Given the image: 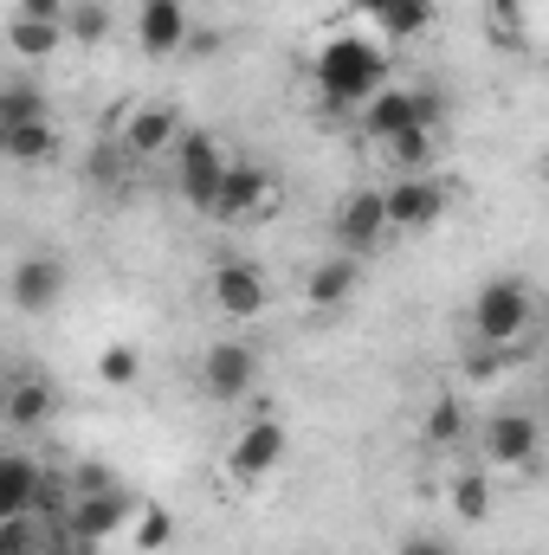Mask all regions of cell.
Masks as SVG:
<instances>
[{
	"instance_id": "cell-22",
	"label": "cell",
	"mask_w": 549,
	"mask_h": 555,
	"mask_svg": "<svg viewBox=\"0 0 549 555\" xmlns=\"http://www.w3.org/2000/svg\"><path fill=\"white\" fill-rule=\"evenodd\" d=\"M382 162H388L395 175H426V168H433V130L408 124L401 137H388V142H382Z\"/></svg>"
},
{
	"instance_id": "cell-24",
	"label": "cell",
	"mask_w": 549,
	"mask_h": 555,
	"mask_svg": "<svg viewBox=\"0 0 549 555\" xmlns=\"http://www.w3.org/2000/svg\"><path fill=\"white\" fill-rule=\"evenodd\" d=\"M420 439H426L433 452H452V446L465 439V408H459L452 395H446V401H433V408H426V420H420Z\"/></svg>"
},
{
	"instance_id": "cell-7",
	"label": "cell",
	"mask_w": 549,
	"mask_h": 555,
	"mask_svg": "<svg viewBox=\"0 0 549 555\" xmlns=\"http://www.w3.org/2000/svg\"><path fill=\"white\" fill-rule=\"evenodd\" d=\"M284 420H272V414H259L240 439H233V452H227V478L240 485V491H253V485H266L278 465H284Z\"/></svg>"
},
{
	"instance_id": "cell-26",
	"label": "cell",
	"mask_w": 549,
	"mask_h": 555,
	"mask_svg": "<svg viewBox=\"0 0 549 555\" xmlns=\"http://www.w3.org/2000/svg\"><path fill=\"white\" fill-rule=\"evenodd\" d=\"M65 33H72V46H104L111 39V13H104V0H72V20H65Z\"/></svg>"
},
{
	"instance_id": "cell-27",
	"label": "cell",
	"mask_w": 549,
	"mask_h": 555,
	"mask_svg": "<svg viewBox=\"0 0 549 555\" xmlns=\"http://www.w3.org/2000/svg\"><path fill=\"white\" fill-rule=\"evenodd\" d=\"M375 26H382V39H420L433 26V0H395Z\"/></svg>"
},
{
	"instance_id": "cell-32",
	"label": "cell",
	"mask_w": 549,
	"mask_h": 555,
	"mask_svg": "<svg viewBox=\"0 0 549 555\" xmlns=\"http://www.w3.org/2000/svg\"><path fill=\"white\" fill-rule=\"evenodd\" d=\"M413 124H420V130H439V124H446V98L420 85V91H413Z\"/></svg>"
},
{
	"instance_id": "cell-4",
	"label": "cell",
	"mask_w": 549,
	"mask_h": 555,
	"mask_svg": "<svg viewBox=\"0 0 549 555\" xmlns=\"http://www.w3.org/2000/svg\"><path fill=\"white\" fill-rule=\"evenodd\" d=\"M194 382H201V395H207L214 408H233V401H246V395L259 388V349H253L246 336H220V343H207Z\"/></svg>"
},
{
	"instance_id": "cell-5",
	"label": "cell",
	"mask_w": 549,
	"mask_h": 555,
	"mask_svg": "<svg viewBox=\"0 0 549 555\" xmlns=\"http://www.w3.org/2000/svg\"><path fill=\"white\" fill-rule=\"evenodd\" d=\"M388 233H395V227H388V188H349V194L336 201V214H330V240H336V253H349V259H369Z\"/></svg>"
},
{
	"instance_id": "cell-36",
	"label": "cell",
	"mask_w": 549,
	"mask_h": 555,
	"mask_svg": "<svg viewBox=\"0 0 549 555\" xmlns=\"http://www.w3.org/2000/svg\"><path fill=\"white\" fill-rule=\"evenodd\" d=\"M524 7H531V0H491V13H498V20H524Z\"/></svg>"
},
{
	"instance_id": "cell-33",
	"label": "cell",
	"mask_w": 549,
	"mask_h": 555,
	"mask_svg": "<svg viewBox=\"0 0 549 555\" xmlns=\"http://www.w3.org/2000/svg\"><path fill=\"white\" fill-rule=\"evenodd\" d=\"M13 13H20V20H59V26H65V20H72V0H20Z\"/></svg>"
},
{
	"instance_id": "cell-3",
	"label": "cell",
	"mask_w": 549,
	"mask_h": 555,
	"mask_svg": "<svg viewBox=\"0 0 549 555\" xmlns=\"http://www.w3.org/2000/svg\"><path fill=\"white\" fill-rule=\"evenodd\" d=\"M227 168H233V155L220 149L214 130H188L181 149H175V194H181V207L201 214V220H214L220 188H227Z\"/></svg>"
},
{
	"instance_id": "cell-28",
	"label": "cell",
	"mask_w": 549,
	"mask_h": 555,
	"mask_svg": "<svg viewBox=\"0 0 549 555\" xmlns=\"http://www.w3.org/2000/svg\"><path fill=\"white\" fill-rule=\"evenodd\" d=\"M0 555H46V517H0Z\"/></svg>"
},
{
	"instance_id": "cell-2",
	"label": "cell",
	"mask_w": 549,
	"mask_h": 555,
	"mask_svg": "<svg viewBox=\"0 0 549 555\" xmlns=\"http://www.w3.org/2000/svg\"><path fill=\"white\" fill-rule=\"evenodd\" d=\"M531 317H537V297L518 272H498L478 284L472 297V343L478 349H524L531 336Z\"/></svg>"
},
{
	"instance_id": "cell-10",
	"label": "cell",
	"mask_w": 549,
	"mask_h": 555,
	"mask_svg": "<svg viewBox=\"0 0 549 555\" xmlns=\"http://www.w3.org/2000/svg\"><path fill=\"white\" fill-rule=\"evenodd\" d=\"M272 207H278L272 168H259V162H233V168H227V188H220L214 220H266Z\"/></svg>"
},
{
	"instance_id": "cell-21",
	"label": "cell",
	"mask_w": 549,
	"mask_h": 555,
	"mask_svg": "<svg viewBox=\"0 0 549 555\" xmlns=\"http://www.w3.org/2000/svg\"><path fill=\"white\" fill-rule=\"evenodd\" d=\"M0 155L13 168H39L59 162V124H26V130H0Z\"/></svg>"
},
{
	"instance_id": "cell-11",
	"label": "cell",
	"mask_w": 549,
	"mask_h": 555,
	"mask_svg": "<svg viewBox=\"0 0 549 555\" xmlns=\"http://www.w3.org/2000/svg\"><path fill=\"white\" fill-rule=\"evenodd\" d=\"M7 297H13V310H20V317H52V304L65 297V266H59V259H46V253L20 259L13 278H7Z\"/></svg>"
},
{
	"instance_id": "cell-35",
	"label": "cell",
	"mask_w": 549,
	"mask_h": 555,
	"mask_svg": "<svg viewBox=\"0 0 549 555\" xmlns=\"http://www.w3.org/2000/svg\"><path fill=\"white\" fill-rule=\"evenodd\" d=\"M388 7H395V0H349V13H362V20H382Z\"/></svg>"
},
{
	"instance_id": "cell-13",
	"label": "cell",
	"mask_w": 549,
	"mask_h": 555,
	"mask_svg": "<svg viewBox=\"0 0 549 555\" xmlns=\"http://www.w3.org/2000/svg\"><path fill=\"white\" fill-rule=\"evenodd\" d=\"M188 33H194V20L181 0H142L137 7V46L149 59H175L188 46Z\"/></svg>"
},
{
	"instance_id": "cell-37",
	"label": "cell",
	"mask_w": 549,
	"mask_h": 555,
	"mask_svg": "<svg viewBox=\"0 0 549 555\" xmlns=\"http://www.w3.org/2000/svg\"><path fill=\"white\" fill-rule=\"evenodd\" d=\"M544 408H549V388H544Z\"/></svg>"
},
{
	"instance_id": "cell-25",
	"label": "cell",
	"mask_w": 549,
	"mask_h": 555,
	"mask_svg": "<svg viewBox=\"0 0 549 555\" xmlns=\"http://www.w3.org/2000/svg\"><path fill=\"white\" fill-rule=\"evenodd\" d=\"M446 498H452V517H465V524H485L491 517V478L485 472H459Z\"/></svg>"
},
{
	"instance_id": "cell-15",
	"label": "cell",
	"mask_w": 549,
	"mask_h": 555,
	"mask_svg": "<svg viewBox=\"0 0 549 555\" xmlns=\"http://www.w3.org/2000/svg\"><path fill=\"white\" fill-rule=\"evenodd\" d=\"M356 291H362V259H349V253L323 259L317 272L304 278V304H310V310H343Z\"/></svg>"
},
{
	"instance_id": "cell-23",
	"label": "cell",
	"mask_w": 549,
	"mask_h": 555,
	"mask_svg": "<svg viewBox=\"0 0 549 555\" xmlns=\"http://www.w3.org/2000/svg\"><path fill=\"white\" fill-rule=\"evenodd\" d=\"M137 168V155H130V142L117 137V142H98L91 155H85V181L91 188H124V175Z\"/></svg>"
},
{
	"instance_id": "cell-12",
	"label": "cell",
	"mask_w": 549,
	"mask_h": 555,
	"mask_svg": "<svg viewBox=\"0 0 549 555\" xmlns=\"http://www.w3.org/2000/svg\"><path fill=\"white\" fill-rule=\"evenodd\" d=\"M117 137L130 142V155L137 162H155V155H168V149H181V111L175 104H137L130 117H124V130Z\"/></svg>"
},
{
	"instance_id": "cell-20",
	"label": "cell",
	"mask_w": 549,
	"mask_h": 555,
	"mask_svg": "<svg viewBox=\"0 0 549 555\" xmlns=\"http://www.w3.org/2000/svg\"><path fill=\"white\" fill-rule=\"evenodd\" d=\"M26 124H52V98L33 78H7L0 85V130H26Z\"/></svg>"
},
{
	"instance_id": "cell-18",
	"label": "cell",
	"mask_w": 549,
	"mask_h": 555,
	"mask_svg": "<svg viewBox=\"0 0 549 555\" xmlns=\"http://www.w3.org/2000/svg\"><path fill=\"white\" fill-rule=\"evenodd\" d=\"M39 478H46V465L33 452H7L0 459V517H26L39 498Z\"/></svg>"
},
{
	"instance_id": "cell-8",
	"label": "cell",
	"mask_w": 549,
	"mask_h": 555,
	"mask_svg": "<svg viewBox=\"0 0 549 555\" xmlns=\"http://www.w3.org/2000/svg\"><path fill=\"white\" fill-rule=\"evenodd\" d=\"M478 452L491 472H531L537 452H544V426L531 414H491L478 426Z\"/></svg>"
},
{
	"instance_id": "cell-19",
	"label": "cell",
	"mask_w": 549,
	"mask_h": 555,
	"mask_svg": "<svg viewBox=\"0 0 549 555\" xmlns=\"http://www.w3.org/2000/svg\"><path fill=\"white\" fill-rule=\"evenodd\" d=\"M65 39H72V33H65L59 20H20V13L7 20V52H13L20 65H39V59H52Z\"/></svg>"
},
{
	"instance_id": "cell-14",
	"label": "cell",
	"mask_w": 549,
	"mask_h": 555,
	"mask_svg": "<svg viewBox=\"0 0 549 555\" xmlns=\"http://www.w3.org/2000/svg\"><path fill=\"white\" fill-rule=\"evenodd\" d=\"M124 524H137V498L117 485V491H98V498H78V511H72V530L85 537V543H111V537H124Z\"/></svg>"
},
{
	"instance_id": "cell-29",
	"label": "cell",
	"mask_w": 549,
	"mask_h": 555,
	"mask_svg": "<svg viewBox=\"0 0 549 555\" xmlns=\"http://www.w3.org/2000/svg\"><path fill=\"white\" fill-rule=\"evenodd\" d=\"M168 543H175V511L168 504H142L137 511V550L155 555V550H168Z\"/></svg>"
},
{
	"instance_id": "cell-31",
	"label": "cell",
	"mask_w": 549,
	"mask_h": 555,
	"mask_svg": "<svg viewBox=\"0 0 549 555\" xmlns=\"http://www.w3.org/2000/svg\"><path fill=\"white\" fill-rule=\"evenodd\" d=\"M72 485H78V498H98V491H117V472L104 459H85V465H72Z\"/></svg>"
},
{
	"instance_id": "cell-30",
	"label": "cell",
	"mask_w": 549,
	"mask_h": 555,
	"mask_svg": "<svg viewBox=\"0 0 549 555\" xmlns=\"http://www.w3.org/2000/svg\"><path fill=\"white\" fill-rule=\"evenodd\" d=\"M137 375H142V356L130 343H111V349L98 356V382H104V388H130Z\"/></svg>"
},
{
	"instance_id": "cell-6",
	"label": "cell",
	"mask_w": 549,
	"mask_h": 555,
	"mask_svg": "<svg viewBox=\"0 0 549 555\" xmlns=\"http://www.w3.org/2000/svg\"><path fill=\"white\" fill-rule=\"evenodd\" d=\"M207 297H214V310L227 317V323H253V317H266V304H272V278L259 259H220L214 272H207Z\"/></svg>"
},
{
	"instance_id": "cell-1",
	"label": "cell",
	"mask_w": 549,
	"mask_h": 555,
	"mask_svg": "<svg viewBox=\"0 0 549 555\" xmlns=\"http://www.w3.org/2000/svg\"><path fill=\"white\" fill-rule=\"evenodd\" d=\"M388 46L382 39H362V33H336L317 46L310 59V85L323 91V111L343 117V111H362L375 91H388Z\"/></svg>"
},
{
	"instance_id": "cell-34",
	"label": "cell",
	"mask_w": 549,
	"mask_h": 555,
	"mask_svg": "<svg viewBox=\"0 0 549 555\" xmlns=\"http://www.w3.org/2000/svg\"><path fill=\"white\" fill-rule=\"evenodd\" d=\"M395 555H459V550H452L446 537H408V543H401Z\"/></svg>"
},
{
	"instance_id": "cell-16",
	"label": "cell",
	"mask_w": 549,
	"mask_h": 555,
	"mask_svg": "<svg viewBox=\"0 0 549 555\" xmlns=\"http://www.w3.org/2000/svg\"><path fill=\"white\" fill-rule=\"evenodd\" d=\"M408 124H413V91H401V85L375 91V98H369V104L356 111V130H362V137L375 142V149H382L388 137H401Z\"/></svg>"
},
{
	"instance_id": "cell-17",
	"label": "cell",
	"mask_w": 549,
	"mask_h": 555,
	"mask_svg": "<svg viewBox=\"0 0 549 555\" xmlns=\"http://www.w3.org/2000/svg\"><path fill=\"white\" fill-rule=\"evenodd\" d=\"M52 414H59V395H52V382H33V375H20L7 388V401H0V420L13 433H33V426H46Z\"/></svg>"
},
{
	"instance_id": "cell-9",
	"label": "cell",
	"mask_w": 549,
	"mask_h": 555,
	"mask_svg": "<svg viewBox=\"0 0 549 555\" xmlns=\"http://www.w3.org/2000/svg\"><path fill=\"white\" fill-rule=\"evenodd\" d=\"M446 207H452V194H446V181H433V175H401V181L388 188V227H395V233H433V227L446 220Z\"/></svg>"
}]
</instances>
